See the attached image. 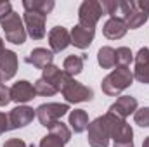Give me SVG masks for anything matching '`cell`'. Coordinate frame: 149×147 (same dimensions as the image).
<instances>
[{"label":"cell","instance_id":"obj_11","mask_svg":"<svg viewBox=\"0 0 149 147\" xmlns=\"http://www.w3.org/2000/svg\"><path fill=\"white\" fill-rule=\"evenodd\" d=\"M17 71V55L12 50H3L0 54V76L2 80H10Z\"/></svg>","mask_w":149,"mask_h":147},{"label":"cell","instance_id":"obj_29","mask_svg":"<svg viewBox=\"0 0 149 147\" xmlns=\"http://www.w3.org/2000/svg\"><path fill=\"white\" fill-rule=\"evenodd\" d=\"M102 9H106L108 14H111V17H116V12L120 10V2H111V0L102 2Z\"/></svg>","mask_w":149,"mask_h":147},{"label":"cell","instance_id":"obj_3","mask_svg":"<svg viewBox=\"0 0 149 147\" xmlns=\"http://www.w3.org/2000/svg\"><path fill=\"white\" fill-rule=\"evenodd\" d=\"M104 118H106L108 126H109V137L114 140V144L134 142V140H132V137H134V130H132V126H130L125 119L118 118V116L113 114V112H106Z\"/></svg>","mask_w":149,"mask_h":147},{"label":"cell","instance_id":"obj_8","mask_svg":"<svg viewBox=\"0 0 149 147\" xmlns=\"http://www.w3.org/2000/svg\"><path fill=\"white\" fill-rule=\"evenodd\" d=\"M68 111H70L68 104H56V102H50V104H42V106H38L37 116H38V119H40V123L49 128L52 123L59 121V118L64 116Z\"/></svg>","mask_w":149,"mask_h":147},{"label":"cell","instance_id":"obj_25","mask_svg":"<svg viewBox=\"0 0 149 147\" xmlns=\"http://www.w3.org/2000/svg\"><path fill=\"white\" fill-rule=\"evenodd\" d=\"M132 59H134V54H132L130 49H127V47H120V49L116 50V64L127 68V66L132 62Z\"/></svg>","mask_w":149,"mask_h":147},{"label":"cell","instance_id":"obj_7","mask_svg":"<svg viewBox=\"0 0 149 147\" xmlns=\"http://www.w3.org/2000/svg\"><path fill=\"white\" fill-rule=\"evenodd\" d=\"M101 16H102V3H99L95 0H85L80 5V10H78L80 26L94 30L97 21L101 19Z\"/></svg>","mask_w":149,"mask_h":147},{"label":"cell","instance_id":"obj_19","mask_svg":"<svg viewBox=\"0 0 149 147\" xmlns=\"http://www.w3.org/2000/svg\"><path fill=\"white\" fill-rule=\"evenodd\" d=\"M43 71V80L47 81V83H50L57 92H61V88H63V83H64V78H66V73L64 71H61L57 66H54V64H50V66H47L45 69H42Z\"/></svg>","mask_w":149,"mask_h":147},{"label":"cell","instance_id":"obj_34","mask_svg":"<svg viewBox=\"0 0 149 147\" xmlns=\"http://www.w3.org/2000/svg\"><path fill=\"white\" fill-rule=\"evenodd\" d=\"M113 147H134V142H127V144H114Z\"/></svg>","mask_w":149,"mask_h":147},{"label":"cell","instance_id":"obj_28","mask_svg":"<svg viewBox=\"0 0 149 147\" xmlns=\"http://www.w3.org/2000/svg\"><path fill=\"white\" fill-rule=\"evenodd\" d=\"M40 147H64V142H61L57 137L54 135H49V137H43L42 142H40Z\"/></svg>","mask_w":149,"mask_h":147},{"label":"cell","instance_id":"obj_10","mask_svg":"<svg viewBox=\"0 0 149 147\" xmlns=\"http://www.w3.org/2000/svg\"><path fill=\"white\" fill-rule=\"evenodd\" d=\"M24 23H26V30L30 33V37L40 40L45 37V16L37 14V12H26L24 14Z\"/></svg>","mask_w":149,"mask_h":147},{"label":"cell","instance_id":"obj_9","mask_svg":"<svg viewBox=\"0 0 149 147\" xmlns=\"http://www.w3.org/2000/svg\"><path fill=\"white\" fill-rule=\"evenodd\" d=\"M35 118V111L28 106H19L14 107L9 114V128H23L26 125H30Z\"/></svg>","mask_w":149,"mask_h":147},{"label":"cell","instance_id":"obj_36","mask_svg":"<svg viewBox=\"0 0 149 147\" xmlns=\"http://www.w3.org/2000/svg\"><path fill=\"white\" fill-rule=\"evenodd\" d=\"M142 147H149V137L144 140V144H142Z\"/></svg>","mask_w":149,"mask_h":147},{"label":"cell","instance_id":"obj_1","mask_svg":"<svg viewBox=\"0 0 149 147\" xmlns=\"http://www.w3.org/2000/svg\"><path fill=\"white\" fill-rule=\"evenodd\" d=\"M120 14L127 28L135 30L149 17V2H120Z\"/></svg>","mask_w":149,"mask_h":147},{"label":"cell","instance_id":"obj_24","mask_svg":"<svg viewBox=\"0 0 149 147\" xmlns=\"http://www.w3.org/2000/svg\"><path fill=\"white\" fill-rule=\"evenodd\" d=\"M49 130H50V135H54V137H57L61 142H70V139H71V132L68 130V126L63 123V121H56V123H52L50 126H49Z\"/></svg>","mask_w":149,"mask_h":147},{"label":"cell","instance_id":"obj_20","mask_svg":"<svg viewBox=\"0 0 149 147\" xmlns=\"http://www.w3.org/2000/svg\"><path fill=\"white\" fill-rule=\"evenodd\" d=\"M26 12H37L47 16L52 9H54V2L52 0H24L23 2Z\"/></svg>","mask_w":149,"mask_h":147},{"label":"cell","instance_id":"obj_18","mask_svg":"<svg viewBox=\"0 0 149 147\" xmlns=\"http://www.w3.org/2000/svg\"><path fill=\"white\" fill-rule=\"evenodd\" d=\"M52 59H54V54L50 50H47V49H35L26 57V62L33 64L38 69H45L47 66L52 64Z\"/></svg>","mask_w":149,"mask_h":147},{"label":"cell","instance_id":"obj_30","mask_svg":"<svg viewBox=\"0 0 149 147\" xmlns=\"http://www.w3.org/2000/svg\"><path fill=\"white\" fill-rule=\"evenodd\" d=\"M10 101H12V99H10V90H9L5 85L0 83V106H7Z\"/></svg>","mask_w":149,"mask_h":147},{"label":"cell","instance_id":"obj_32","mask_svg":"<svg viewBox=\"0 0 149 147\" xmlns=\"http://www.w3.org/2000/svg\"><path fill=\"white\" fill-rule=\"evenodd\" d=\"M7 130H10L9 128V116H5L3 112H0V135L3 132H7Z\"/></svg>","mask_w":149,"mask_h":147},{"label":"cell","instance_id":"obj_14","mask_svg":"<svg viewBox=\"0 0 149 147\" xmlns=\"http://www.w3.org/2000/svg\"><path fill=\"white\" fill-rule=\"evenodd\" d=\"M37 95L35 87L30 81H17L12 88H10V99L14 102H28Z\"/></svg>","mask_w":149,"mask_h":147},{"label":"cell","instance_id":"obj_27","mask_svg":"<svg viewBox=\"0 0 149 147\" xmlns=\"http://www.w3.org/2000/svg\"><path fill=\"white\" fill-rule=\"evenodd\" d=\"M135 123L142 128H148L149 126V107H142V109L135 111V116H134Z\"/></svg>","mask_w":149,"mask_h":147},{"label":"cell","instance_id":"obj_4","mask_svg":"<svg viewBox=\"0 0 149 147\" xmlns=\"http://www.w3.org/2000/svg\"><path fill=\"white\" fill-rule=\"evenodd\" d=\"M63 95L66 97L68 102H87V101H92L94 97V90L78 83L76 80H73V76L66 74L64 78V83H63V88H61Z\"/></svg>","mask_w":149,"mask_h":147},{"label":"cell","instance_id":"obj_13","mask_svg":"<svg viewBox=\"0 0 149 147\" xmlns=\"http://www.w3.org/2000/svg\"><path fill=\"white\" fill-rule=\"evenodd\" d=\"M134 111H137V101H135L134 97H130V95L120 97L111 107H109V112L116 114V116L121 118V119H125L127 116H130Z\"/></svg>","mask_w":149,"mask_h":147},{"label":"cell","instance_id":"obj_17","mask_svg":"<svg viewBox=\"0 0 149 147\" xmlns=\"http://www.w3.org/2000/svg\"><path fill=\"white\" fill-rule=\"evenodd\" d=\"M94 35H95L94 30H88V28H83V26L78 24L71 30V43L78 49H87L92 43Z\"/></svg>","mask_w":149,"mask_h":147},{"label":"cell","instance_id":"obj_5","mask_svg":"<svg viewBox=\"0 0 149 147\" xmlns=\"http://www.w3.org/2000/svg\"><path fill=\"white\" fill-rule=\"evenodd\" d=\"M0 23H2L3 31H5V38L10 43H16V45L24 43V40H26V30L23 26V21H21L19 14H16L12 10L9 16H5L3 19H0Z\"/></svg>","mask_w":149,"mask_h":147},{"label":"cell","instance_id":"obj_31","mask_svg":"<svg viewBox=\"0 0 149 147\" xmlns=\"http://www.w3.org/2000/svg\"><path fill=\"white\" fill-rule=\"evenodd\" d=\"M12 12V5L10 2H0V19H3L5 16H9Z\"/></svg>","mask_w":149,"mask_h":147},{"label":"cell","instance_id":"obj_22","mask_svg":"<svg viewBox=\"0 0 149 147\" xmlns=\"http://www.w3.org/2000/svg\"><path fill=\"white\" fill-rule=\"evenodd\" d=\"M97 61L104 69H111L116 66V50L111 47H102L97 54Z\"/></svg>","mask_w":149,"mask_h":147},{"label":"cell","instance_id":"obj_16","mask_svg":"<svg viewBox=\"0 0 149 147\" xmlns=\"http://www.w3.org/2000/svg\"><path fill=\"white\" fill-rule=\"evenodd\" d=\"M127 30H128V28H127V24L123 23V19H120V17H109V19L106 21V24H104L102 33H104V37L109 38V40H118V38L125 37Z\"/></svg>","mask_w":149,"mask_h":147},{"label":"cell","instance_id":"obj_37","mask_svg":"<svg viewBox=\"0 0 149 147\" xmlns=\"http://www.w3.org/2000/svg\"><path fill=\"white\" fill-rule=\"evenodd\" d=\"M0 80H2V76H0Z\"/></svg>","mask_w":149,"mask_h":147},{"label":"cell","instance_id":"obj_12","mask_svg":"<svg viewBox=\"0 0 149 147\" xmlns=\"http://www.w3.org/2000/svg\"><path fill=\"white\" fill-rule=\"evenodd\" d=\"M49 43H50V47H52L54 52H61V50H64L71 43V35L66 31V28L56 26L49 33Z\"/></svg>","mask_w":149,"mask_h":147},{"label":"cell","instance_id":"obj_21","mask_svg":"<svg viewBox=\"0 0 149 147\" xmlns=\"http://www.w3.org/2000/svg\"><path fill=\"white\" fill-rule=\"evenodd\" d=\"M70 125L74 130V133H81L85 128H88V116L83 109H74L70 114Z\"/></svg>","mask_w":149,"mask_h":147},{"label":"cell","instance_id":"obj_23","mask_svg":"<svg viewBox=\"0 0 149 147\" xmlns=\"http://www.w3.org/2000/svg\"><path fill=\"white\" fill-rule=\"evenodd\" d=\"M83 59L85 57H80V55H70L66 57L64 61V73L74 76V74H80L83 69Z\"/></svg>","mask_w":149,"mask_h":147},{"label":"cell","instance_id":"obj_35","mask_svg":"<svg viewBox=\"0 0 149 147\" xmlns=\"http://www.w3.org/2000/svg\"><path fill=\"white\" fill-rule=\"evenodd\" d=\"M3 50H5V49H3V42H2V38H0V54H2Z\"/></svg>","mask_w":149,"mask_h":147},{"label":"cell","instance_id":"obj_6","mask_svg":"<svg viewBox=\"0 0 149 147\" xmlns=\"http://www.w3.org/2000/svg\"><path fill=\"white\" fill-rule=\"evenodd\" d=\"M88 144L90 147H108L109 144V126L104 116H99L88 125Z\"/></svg>","mask_w":149,"mask_h":147},{"label":"cell","instance_id":"obj_33","mask_svg":"<svg viewBox=\"0 0 149 147\" xmlns=\"http://www.w3.org/2000/svg\"><path fill=\"white\" fill-rule=\"evenodd\" d=\"M3 147H28L21 139H9L5 144H3Z\"/></svg>","mask_w":149,"mask_h":147},{"label":"cell","instance_id":"obj_2","mask_svg":"<svg viewBox=\"0 0 149 147\" xmlns=\"http://www.w3.org/2000/svg\"><path fill=\"white\" fill-rule=\"evenodd\" d=\"M134 74L128 68L125 66H118L111 74H108L102 80V92L106 95H118L120 92H123L125 88H128L132 85Z\"/></svg>","mask_w":149,"mask_h":147},{"label":"cell","instance_id":"obj_26","mask_svg":"<svg viewBox=\"0 0 149 147\" xmlns=\"http://www.w3.org/2000/svg\"><path fill=\"white\" fill-rule=\"evenodd\" d=\"M35 92H37L38 95H47V97H50V95L57 94V90H56L50 83H47L43 78L37 80V83H35Z\"/></svg>","mask_w":149,"mask_h":147},{"label":"cell","instance_id":"obj_15","mask_svg":"<svg viewBox=\"0 0 149 147\" xmlns=\"http://www.w3.org/2000/svg\"><path fill=\"white\" fill-rule=\"evenodd\" d=\"M135 78L141 83H149V49L142 47L135 57Z\"/></svg>","mask_w":149,"mask_h":147}]
</instances>
